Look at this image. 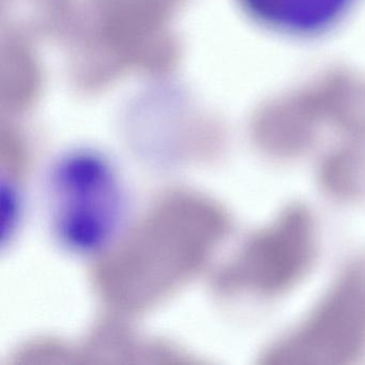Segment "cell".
Wrapping results in <instances>:
<instances>
[{"instance_id": "obj_3", "label": "cell", "mask_w": 365, "mask_h": 365, "mask_svg": "<svg viewBox=\"0 0 365 365\" xmlns=\"http://www.w3.org/2000/svg\"><path fill=\"white\" fill-rule=\"evenodd\" d=\"M317 254V230L311 211L292 205L256 232L228 267L224 287L274 297L297 285Z\"/></svg>"}, {"instance_id": "obj_4", "label": "cell", "mask_w": 365, "mask_h": 365, "mask_svg": "<svg viewBox=\"0 0 365 365\" xmlns=\"http://www.w3.org/2000/svg\"><path fill=\"white\" fill-rule=\"evenodd\" d=\"M264 29L294 38L320 36L346 19L356 0H238Z\"/></svg>"}, {"instance_id": "obj_1", "label": "cell", "mask_w": 365, "mask_h": 365, "mask_svg": "<svg viewBox=\"0 0 365 365\" xmlns=\"http://www.w3.org/2000/svg\"><path fill=\"white\" fill-rule=\"evenodd\" d=\"M53 227L61 242L78 253L108 245L121 217L123 200L116 173L93 153H71L50 178Z\"/></svg>"}, {"instance_id": "obj_2", "label": "cell", "mask_w": 365, "mask_h": 365, "mask_svg": "<svg viewBox=\"0 0 365 365\" xmlns=\"http://www.w3.org/2000/svg\"><path fill=\"white\" fill-rule=\"evenodd\" d=\"M365 351V262L349 267L311 313L264 354L268 365H345Z\"/></svg>"}, {"instance_id": "obj_5", "label": "cell", "mask_w": 365, "mask_h": 365, "mask_svg": "<svg viewBox=\"0 0 365 365\" xmlns=\"http://www.w3.org/2000/svg\"><path fill=\"white\" fill-rule=\"evenodd\" d=\"M361 164L354 159H336L326 164L322 170V183L331 193L349 196L356 192L360 181Z\"/></svg>"}]
</instances>
